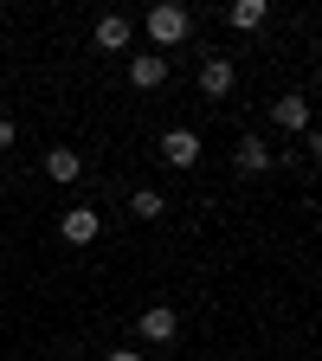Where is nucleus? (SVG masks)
Returning <instances> with one entry per match:
<instances>
[{
    "label": "nucleus",
    "mask_w": 322,
    "mask_h": 361,
    "mask_svg": "<svg viewBox=\"0 0 322 361\" xmlns=\"http://www.w3.org/2000/svg\"><path fill=\"white\" fill-rule=\"evenodd\" d=\"M264 13H271L264 0H233V7H225V20H233V32H258V26H264Z\"/></svg>",
    "instance_id": "nucleus-11"
},
{
    "label": "nucleus",
    "mask_w": 322,
    "mask_h": 361,
    "mask_svg": "<svg viewBox=\"0 0 322 361\" xmlns=\"http://www.w3.org/2000/svg\"><path fill=\"white\" fill-rule=\"evenodd\" d=\"M0 149H13V116H0Z\"/></svg>",
    "instance_id": "nucleus-13"
},
{
    "label": "nucleus",
    "mask_w": 322,
    "mask_h": 361,
    "mask_svg": "<svg viewBox=\"0 0 322 361\" xmlns=\"http://www.w3.org/2000/svg\"><path fill=\"white\" fill-rule=\"evenodd\" d=\"M135 329H142L149 342H180V310H168V303H149L142 316H135Z\"/></svg>",
    "instance_id": "nucleus-3"
},
{
    "label": "nucleus",
    "mask_w": 322,
    "mask_h": 361,
    "mask_svg": "<svg viewBox=\"0 0 322 361\" xmlns=\"http://www.w3.org/2000/svg\"><path fill=\"white\" fill-rule=\"evenodd\" d=\"M45 174H52V180H65V188H71V180L84 174V155H78V149H45Z\"/></svg>",
    "instance_id": "nucleus-10"
},
{
    "label": "nucleus",
    "mask_w": 322,
    "mask_h": 361,
    "mask_svg": "<svg viewBox=\"0 0 322 361\" xmlns=\"http://www.w3.org/2000/svg\"><path fill=\"white\" fill-rule=\"evenodd\" d=\"M155 149H161L168 168H194V161H200V135H194V129H168Z\"/></svg>",
    "instance_id": "nucleus-4"
},
{
    "label": "nucleus",
    "mask_w": 322,
    "mask_h": 361,
    "mask_svg": "<svg viewBox=\"0 0 322 361\" xmlns=\"http://www.w3.org/2000/svg\"><path fill=\"white\" fill-rule=\"evenodd\" d=\"M187 32H194V13H187V7H174V0L149 7V39H155V45H180Z\"/></svg>",
    "instance_id": "nucleus-1"
},
{
    "label": "nucleus",
    "mask_w": 322,
    "mask_h": 361,
    "mask_svg": "<svg viewBox=\"0 0 322 361\" xmlns=\"http://www.w3.org/2000/svg\"><path fill=\"white\" fill-rule=\"evenodd\" d=\"M129 213H135V219H161V213H168V200H161L155 188H135V194H129Z\"/></svg>",
    "instance_id": "nucleus-12"
},
{
    "label": "nucleus",
    "mask_w": 322,
    "mask_h": 361,
    "mask_svg": "<svg viewBox=\"0 0 322 361\" xmlns=\"http://www.w3.org/2000/svg\"><path fill=\"white\" fill-rule=\"evenodd\" d=\"M129 13H104L97 20V52H129Z\"/></svg>",
    "instance_id": "nucleus-8"
},
{
    "label": "nucleus",
    "mask_w": 322,
    "mask_h": 361,
    "mask_svg": "<svg viewBox=\"0 0 322 361\" xmlns=\"http://www.w3.org/2000/svg\"><path fill=\"white\" fill-rule=\"evenodd\" d=\"M271 123L290 129V135H303V129H309V104H303V97H278V104H271Z\"/></svg>",
    "instance_id": "nucleus-9"
},
{
    "label": "nucleus",
    "mask_w": 322,
    "mask_h": 361,
    "mask_svg": "<svg viewBox=\"0 0 322 361\" xmlns=\"http://www.w3.org/2000/svg\"><path fill=\"white\" fill-rule=\"evenodd\" d=\"M97 233H104L97 207H65V213H58V239H65V245H90Z\"/></svg>",
    "instance_id": "nucleus-2"
},
{
    "label": "nucleus",
    "mask_w": 322,
    "mask_h": 361,
    "mask_svg": "<svg viewBox=\"0 0 322 361\" xmlns=\"http://www.w3.org/2000/svg\"><path fill=\"white\" fill-rule=\"evenodd\" d=\"M271 168H278V155L264 135H239V174H271Z\"/></svg>",
    "instance_id": "nucleus-7"
},
{
    "label": "nucleus",
    "mask_w": 322,
    "mask_h": 361,
    "mask_svg": "<svg viewBox=\"0 0 322 361\" xmlns=\"http://www.w3.org/2000/svg\"><path fill=\"white\" fill-rule=\"evenodd\" d=\"M0 188H7V180H0Z\"/></svg>",
    "instance_id": "nucleus-15"
},
{
    "label": "nucleus",
    "mask_w": 322,
    "mask_h": 361,
    "mask_svg": "<svg viewBox=\"0 0 322 361\" xmlns=\"http://www.w3.org/2000/svg\"><path fill=\"white\" fill-rule=\"evenodd\" d=\"M104 361H142V355H135V348H110Z\"/></svg>",
    "instance_id": "nucleus-14"
},
{
    "label": "nucleus",
    "mask_w": 322,
    "mask_h": 361,
    "mask_svg": "<svg viewBox=\"0 0 322 361\" xmlns=\"http://www.w3.org/2000/svg\"><path fill=\"white\" fill-rule=\"evenodd\" d=\"M129 84H135V90H161V84H168V59H161V52H135V59H129Z\"/></svg>",
    "instance_id": "nucleus-5"
},
{
    "label": "nucleus",
    "mask_w": 322,
    "mask_h": 361,
    "mask_svg": "<svg viewBox=\"0 0 322 361\" xmlns=\"http://www.w3.org/2000/svg\"><path fill=\"white\" fill-rule=\"evenodd\" d=\"M233 59H225V52H213L206 65H200V90H206V97H233Z\"/></svg>",
    "instance_id": "nucleus-6"
}]
</instances>
